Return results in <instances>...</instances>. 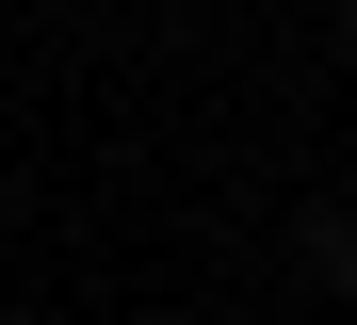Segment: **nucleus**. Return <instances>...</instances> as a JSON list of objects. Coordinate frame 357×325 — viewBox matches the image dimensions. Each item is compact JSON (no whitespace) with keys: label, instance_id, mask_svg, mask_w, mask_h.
Instances as JSON below:
<instances>
[{"label":"nucleus","instance_id":"obj_1","mask_svg":"<svg viewBox=\"0 0 357 325\" xmlns=\"http://www.w3.org/2000/svg\"><path fill=\"white\" fill-rule=\"evenodd\" d=\"M341 33H357V0H341Z\"/></svg>","mask_w":357,"mask_h":325}]
</instances>
